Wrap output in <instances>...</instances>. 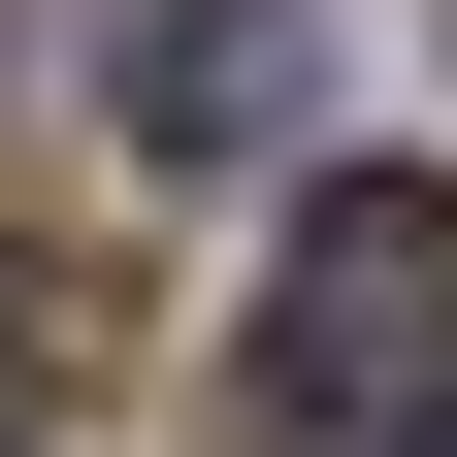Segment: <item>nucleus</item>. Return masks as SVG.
Segmentation results:
<instances>
[{
  "instance_id": "7ed1b4c3",
  "label": "nucleus",
  "mask_w": 457,
  "mask_h": 457,
  "mask_svg": "<svg viewBox=\"0 0 457 457\" xmlns=\"http://www.w3.org/2000/svg\"><path fill=\"white\" fill-rule=\"evenodd\" d=\"M0 457H33V425H0Z\"/></svg>"
},
{
  "instance_id": "f03ea898",
  "label": "nucleus",
  "mask_w": 457,
  "mask_h": 457,
  "mask_svg": "<svg viewBox=\"0 0 457 457\" xmlns=\"http://www.w3.org/2000/svg\"><path fill=\"white\" fill-rule=\"evenodd\" d=\"M295 66H327L295 0H131V131H163V163H262V131H295Z\"/></svg>"
},
{
  "instance_id": "f257e3e1",
  "label": "nucleus",
  "mask_w": 457,
  "mask_h": 457,
  "mask_svg": "<svg viewBox=\"0 0 457 457\" xmlns=\"http://www.w3.org/2000/svg\"><path fill=\"white\" fill-rule=\"evenodd\" d=\"M425 392H457V163H327L228 360V457H392Z\"/></svg>"
}]
</instances>
